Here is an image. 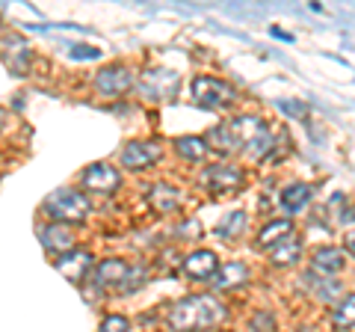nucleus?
<instances>
[{
    "instance_id": "obj_1",
    "label": "nucleus",
    "mask_w": 355,
    "mask_h": 332,
    "mask_svg": "<svg viewBox=\"0 0 355 332\" xmlns=\"http://www.w3.org/2000/svg\"><path fill=\"white\" fill-rule=\"evenodd\" d=\"M222 317H225V308H222L216 297L193 294V297L178 300L169 308L166 324H169L172 332H205V329H214L216 324H222Z\"/></svg>"
},
{
    "instance_id": "obj_2",
    "label": "nucleus",
    "mask_w": 355,
    "mask_h": 332,
    "mask_svg": "<svg viewBox=\"0 0 355 332\" xmlns=\"http://www.w3.org/2000/svg\"><path fill=\"white\" fill-rule=\"evenodd\" d=\"M44 214L53 217V223L60 226H77L86 223L89 217V199L77 190H57L44 199Z\"/></svg>"
},
{
    "instance_id": "obj_3",
    "label": "nucleus",
    "mask_w": 355,
    "mask_h": 332,
    "mask_svg": "<svg viewBox=\"0 0 355 332\" xmlns=\"http://www.w3.org/2000/svg\"><path fill=\"white\" fill-rule=\"evenodd\" d=\"M231 131H234L237 146H243L249 158H266L272 151V131L266 128V122L254 116H240L231 122Z\"/></svg>"
},
{
    "instance_id": "obj_4",
    "label": "nucleus",
    "mask_w": 355,
    "mask_h": 332,
    "mask_svg": "<svg viewBox=\"0 0 355 332\" xmlns=\"http://www.w3.org/2000/svg\"><path fill=\"white\" fill-rule=\"evenodd\" d=\"M95 279L101 288H121V291H137L146 279V270L139 264H128L121 258H107L95 267Z\"/></svg>"
},
{
    "instance_id": "obj_5",
    "label": "nucleus",
    "mask_w": 355,
    "mask_h": 332,
    "mask_svg": "<svg viewBox=\"0 0 355 332\" xmlns=\"http://www.w3.org/2000/svg\"><path fill=\"white\" fill-rule=\"evenodd\" d=\"M193 98L198 107L205 110H219V107H228L231 101L237 98L234 86L219 81V77H207V74H198L193 81Z\"/></svg>"
},
{
    "instance_id": "obj_6",
    "label": "nucleus",
    "mask_w": 355,
    "mask_h": 332,
    "mask_svg": "<svg viewBox=\"0 0 355 332\" xmlns=\"http://www.w3.org/2000/svg\"><path fill=\"white\" fill-rule=\"evenodd\" d=\"M80 184H83L86 193L107 196V193H116V190H119L121 175H119V169H113L110 163H92V166H86V169H83Z\"/></svg>"
},
{
    "instance_id": "obj_7",
    "label": "nucleus",
    "mask_w": 355,
    "mask_h": 332,
    "mask_svg": "<svg viewBox=\"0 0 355 332\" xmlns=\"http://www.w3.org/2000/svg\"><path fill=\"white\" fill-rule=\"evenodd\" d=\"M160 154H163L160 142H128V146L121 149L119 160H121V166H125V169L142 172V169H148L151 163H157Z\"/></svg>"
},
{
    "instance_id": "obj_8",
    "label": "nucleus",
    "mask_w": 355,
    "mask_h": 332,
    "mask_svg": "<svg viewBox=\"0 0 355 332\" xmlns=\"http://www.w3.org/2000/svg\"><path fill=\"white\" fill-rule=\"evenodd\" d=\"M133 86V74L128 65H107L95 74V90L101 95H125L128 90Z\"/></svg>"
},
{
    "instance_id": "obj_9",
    "label": "nucleus",
    "mask_w": 355,
    "mask_h": 332,
    "mask_svg": "<svg viewBox=\"0 0 355 332\" xmlns=\"http://www.w3.org/2000/svg\"><path fill=\"white\" fill-rule=\"evenodd\" d=\"M202 184L207 187V190H214V193H228V190H237V187H243V172L237 169V166L214 163V166H207V169H205Z\"/></svg>"
},
{
    "instance_id": "obj_10",
    "label": "nucleus",
    "mask_w": 355,
    "mask_h": 332,
    "mask_svg": "<svg viewBox=\"0 0 355 332\" xmlns=\"http://www.w3.org/2000/svg\"><path fill=\"white\" fill-rule=\"evenodd\" d=\"M216 270H219V258H216V252H210V249H196L184 258V273L196 282L214 279Z\"/></svg>"
},
{
    "instance_id": "obj_11",
    "label": "nucleus",
    "mask_w": 355,
    "mask_h": 332,
    "mask_svg": "<svg viewBox=\"0 0 355 332\" xmlns=\"http://www.w3.org/2000/svg\"><path fill=\"white\" fill-rule=\"evenodd\" d=\"M178 86H181V77L175 72H148L142 77V92L154 101H163V98H172L178 92Z\"/></svg>"
},
{
    "instance_id": "obj_12",
    "label": "nucleus",
    "mask_w": 355,
    "mask_h": 332,
    "mask_svg": "<svg viewBox=\"0 0 355 332\" xmlns=\"http://www.w3.org/2000/svg\"><path fill=\"white\" fill-rule=\"evenodd\" d=\"M57 270L71 282H83L86 273L92 270V256L86 249H71L65 256H57Z\"/></svg>"
},
{
    "instance_id": "obj_13",
    "label": "nucleus",
    "mask_w": 355,
    "mask_h": 332,
    "mask_svg": "<svg viewBox=\"0 0 355 332\" xmlns=\"http://www.w3.org/2000/svg\"><path fill=\"white\" fill-rule=\"evenodd\" d=\"M343 264H347V256H343L340 247H323L314 252V258H311V267H314V276H323V279H331V276H338L343 270Z\"/></svg>"
},
{
    "instance_id": "obj_14",
    "label": "nucleus",
    "mask_w": 355,
    "mask_h": 332,
    "mask_svg": "<svg viewBox=\"0 0 355 332\" xmlns=\"http://www.w3.org/2000/svg\"><path fill=\"white\" fill-rule=\"evenodd\" d=\"M249 282V267L240 261H228L222 264L214 276V288L216 291H234V288H243Z\"/></svg>"
},
{
    "instance_id": "obj_15",
    "label": "nucleus",
    "mask_w": 355,
    "mask_h": 332,
    "mask_svg": "<svg viewBox=\"0 0 355 332\" xmlns=\"http://www.w3.org/2000/svg\"><path fill=\"white\" fill-rule=\"evenodd\" d=\"M39 238H42V247L48 252H60V256H65V252L74 249V235L60 223L39 229Z\"/></svg>"
},
{
    "instance_id": "obj_16",
    "label": "nucleus",
    "mask_w": 355,
    "mask_h": 332,
    "mask_svg": "<svg viewBox=\"0 0 355 332\" xmlns=\"http://www.w3.org/2000/svg\"><path fill=\"white\" fill-rule=\"evenodd\" d=\"M148 202L157 208V211L169 214V211H175V208L181 205V190L172 187V184H166V181H160V184H154L148 190Z\"/></svg>"
},
{
    "instance_id": "obj_17",
    "label": "nucleus",
    "mask_w": 355,
    "mask_h": 332,
    "mask_svg": "<svg viewBox=\"0 0 355 332\" xmlns=\"http://www.w3.org/2000/svg\"><path fill=\"white\" fill-rule=\"evenodd\" d=\"M299 256H302V240H299V235H291L287 240H282L279 247L270 249V261L275 267H291V264L299 261Z\"/></svg>"
},
{
    "instance_id": "obj_18",
    "label": "nucleus",
    "mask_w": 355,
    "mask_h": 332,
    "mask_svg": "<svg viewBox=\"0 0 355 332\" xmlns=\"http://www.w3.org/2000/svg\"><path fill=\"white\" fill-rule=\"evenodd\" d=\"M291 235H293V219H275V223H270V226L261 229L258 247H261V249H272V247H279V243L287 240Z\"/></svg>"
},
{
    "instance_id": "obj_19",
    "label": "nucleus",
    "mask_w": 355,
    "mask_h": 332,
    "mask_svg": "<svg viewBox=\"0 0 355 332\" xmlns=\"http://www.w3.org/2000/svg\"><path fill=\"white\" fill-rule=\"evenodd\" d=\"M311 184H291V187H284V193H282V205H284V211L287 214H299L302 208L311 202Z\"/></svg>"
},
{
    "instance_id": "obj_20",
    "label": "nucleus",
    "mask_w": 355,
    "mask_h": 332,
    "mask_svg": "<svg viewBox=\"0 0 355 332\" xmlns=\"http://www.w3.org/2000/svg\"><path fill=\"white\" fill-rule=\"evenodd\" d=\"M205 142H207V149H214V151H219V154L234 151V146H237V140H234V131H231V125H228V128H225V125L210 128V131H207V137H205Z\"/></svg>"
},
{
    "instance_id": "obj_21",
    "label": "nucleus",
    "mask_w": 355,
    "mask_h": 332,
    "mask_svg": "<svg viewBox=\"0 0 355 332\" xmlns=\"http://www.w3.org/2000/svg\"><path fill=\"white\" fill-rule=\"evenodd\" d=\"M175 151L181 154V158H187V160H205L210 149H207L205 137H178L175 140Z\"/></svg>"
},
{
    "instance_id": "obj_22",
    "label": "nucleus",
    "mask_w": 355,
    "mask_h": 332,
    "mask_svg": "<svg viewBox=\"0 0 355 332\" xmlns=\"http://www.w3.org/2000/svg\"><path fill=\"white\" fill-rule=\"evenodd\" d=\"M331 324H335L338 329H352L355 326V294L343 297V300L338 303L335 315H331Z\"/></svg>"
},
{
    "instance_id": "obj_23",
    "label": "nucleus",
    "mask_w": 355,
    "mask_h": 332,
    "mask_svg": "<svg viewBox=\"0 0 355 332\" xmlns=\"http://www.w3.org/2000/svg\"><path fill=\"white\" fill-rule=\"evenodd\" d=\"M243 223H246V214H243V211H234L228 219H222L216 231H219L222 238H237V235H240V229H243Z\"/></svg>"
},
{
    "instance_id": "obj_24",
    "label": "nucleus",
    "mask_w": 355,
    "mask_h": 332,
    "mask_svg": "<svg viewBox=\"0 0 355 332\" xmlns=\"http://www.w3.org/2000/svg\"><path fill=\"white\" fill-rule=\"evenodd\" d=\"M130 329V320L125 315H110L101 326H98V332H128Z\"/></svg>"
},
{
    "instance_id": "obj_25",
    "label": "nucleus",
    "mask_w": 355,
    "mask_h": 332,
    "mask_svg": "<svg viewBox=\"0 0 355 332\" xmlns=\"http://www.w3.org/2000/svg\"><path fill=\"white\" fill-rule=\"evenodd\" d=\"M252 326L258 329V332H272V329H275V320H272V315L263 312V315H258V317L252 320Z\"/></svg>"
},
{
    "instance_id": "obj_26",
    "label": "nucleus",
    "mask_w": 355,
    "mask_h": 332,
    "mask_svg": "<svg viewBox=\"0 0 355 332\" xmlns=\"http://www.w3.org/2000/svg\"><path fill=\"white\" fill-rule=\"evenodd\" d=\"M71 57H77V60H95V57H101V51H95V48H83V45H74L71 48Z\"/></svg>"
},
{
    "instance_id": "obj_27",
    "label": "nucleus",
    "mask_w": 355,
    "mask_h": 332,
    "mask_svg": "<svg viewBox=\"0 0 355 332\" xmlns=\"http://www.w3.org/2000/svg\"><path fill=\"white\" fill-rule=\"evenodd\" d=\"M282 110H287V113H293V116H302L305 113L302 104H287V101H282Z\"/></svg>"
},
{
    "instance_id": "obj_28",
    "label": "nucleus",
    "mask_w": 355,
    "mask_h": 332,
    "mask_svg": "<svg viewBox=\"0 0 355 332\" xmlns=\"http://www.w3.org/2000/svg\"><path fill=\"white\" fill-rule=\"evenodd\" d=\"M347 249L355 256V231H349V235H347Z\"/></svg>"
},
{
    "instance_id": "obj_29",
    "label": "nucleus",
    "mask_w": 355,
    "mask_h": 332,
    "mask_svg": "<svg viewBox=\"0 0 355 332\" xmlns=\"http://www.w3.org/2000/svg\"><path fill=\"white\" fill-rule=\"evenodd\" d=\"M0 125H6V113H3V110H0Z\"/></svg>"
}]
</instances>
